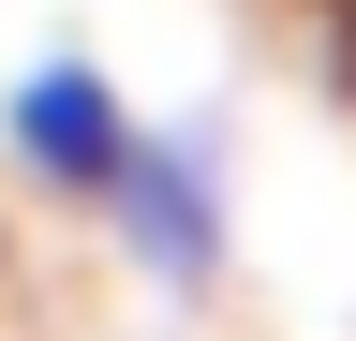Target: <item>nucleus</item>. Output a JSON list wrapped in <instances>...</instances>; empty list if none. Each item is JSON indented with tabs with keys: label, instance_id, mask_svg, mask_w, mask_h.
<instances>
[{
	"label": "nucleus",
	"instance_id": "f257e3e1",
	"mask_svg": "<svg viewBox=\"0 0 356 341\" xmlns=\"http://www.w3.org/2000/svg\"><path fill=\"white\" fill-rule=\"evenodd\" d=\"M104 223H119V252H134L163 297H208L222 252H238L208 134H149V119H134V149H119V178H104Z\"/></svg>",
	"mask_w": 356,
	"mask_h": 341
},
{
	"label": "nucleus",
	"instance_id": "f03ea898",
	"mask_svg": "<svg viewBox=\"0 0 356 341\" xmlns=\"http://www.w3.org/2000/svg\"><path fill=\"white\" fill-rule=\"evenodd\" d=\"M119 149H134V104L104 90V60H30V74H15V163H30V193L104 208Z\"/></svg>",
	"mask_w": 356,
	"mask_h": 341
}]
</instances>
